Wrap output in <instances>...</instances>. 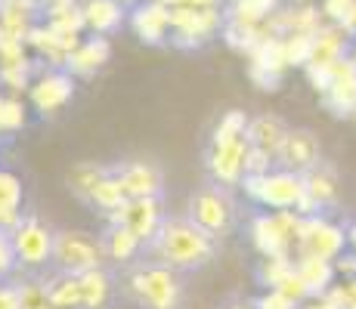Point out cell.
Returning a JSON list of instances; mask_svg holds the SVG:
<instances>
[{"instance_id": "cell-31", "label": "cell", "mask_w": 356, "mask_h": 309, "mask_svg": "<svg viewBox=\"0 0 356 309\" xmlns=\"http://www.w3.org/2000/svg\"><path fill=\"white\" fill-rule=\"evenodd\" d=\"M118 3H124V6H136L140 0H118Z\"/></svg>"}, {"instance_id": "cell-25", "label": "cell", "mask_w": 356, "mask_h": 309, "mask_svg": "<svg viewBox=\"0 0 356 309\" xmlns=\"http://www.w3.org/2000/svg\"><path fill=\"white\" fill-rule=\"evenodd\" d=\"M22 121H25L22 106H19V102H10V99H3V96H0V136H6L10 130H16Z\"/></svg>"}, {"instance_id": "cell-32", "label": "cell", "mask_w": 356, "mask_h": 309, "mask_svg": "<svg viewBox=\"0 0 356 309\" xmlns=\"http://www.w3.org/2000/svg\"><path fill=\"white\" fill-rule=\"evenodd\" d=\"M0 281H3V278H0Z\"/></svg>"}, {"instance_id": "cell-13", "label": "cell", "mask_w": 356, "mask_h": 309, "mask_svg": "<svg viewBox=\"0 0 356 309\" xmlns=\"http://www.w3.org/2000/svg\"><path fill=\"white\" fill-rule=\"evenodd\" d=\"M338 204V176L325 161H319L310 174H304V201L300 217H325Z\"/></svg>"}, {"instance_id": "cell-17", "label": "cell", "mask_w": 356, "mask_h": 309, "mask_svg": "<svg viewBox=\"0 0 356 309\" xmlns=\"http://www.w3.org/2000/svg\"><path fill=\"white\" fill-rule=\"evenodd\" d=\"M97 238H99L102 260H106V266H112V269H121V266L134 263L143 251L140 238H136L130 229H124V226H118V223H108Z\"/></svg>"}, {"instance_id": "cell-11", "label": "cell", "mask_w": 356, "mask_h": 309, "mask_svg": "<svg viewBox=\"0 0 356 309\" xmlns=\"http://www.w3.org/2000/svg\"><path fill=\"white\" fill-rule=\"evenodd\" d=\"M112 180L124 198H161L164 176L152 161H118L112 164Z\"/></svg>"}, {"instance_id": "cell-26", "label": "cell", "mask_w": 356, "mask_h": 309, "mask_svg": "<svg viewBox=\"0 0 356 309\" xmlns=\"http://www.w3.org/2000/svg\"><path fill=\"white\" fill-rule=\"evenodd\" d=\"M0 309H19V285L0 281Z\"/></svg>"}, {"instance_id": "cell-27", "label": "cell", "mask_w": 356, "mask_h": 309, "mask_svg": "<svg viewBox=\"0 0 356 309\" xmlns=\"http://www.w3.org/2000/svg\"><path fill=\"white\" fill-rule=\"evenodd\" d=\"M353 10H356V0H325V12H332L338 19L350 16Z\"/></svg>"}, {"instance_id": "cell-18", "label": "cell", "mask_w": 356, "mask_h": 309, "mask_svg": "<svg viewBox=\"0 0 356 309\" xmlns=\"http://www.w3.org/2000/svg\"><path fill=\"white\" fill-rule=\"evenodd\" d=\"M285 133H289V124L276 115H260V118H248V127H245V142H248L251 152H260L273 161L276 158V149L282 146Z\"/></svg>"}, {"instance_id": "cell-14", "label": "cell", "mask_w": 356, "mask_h": 309, "mask_svg": "<svg viewBox=\"0 0 356 309\" xmlns=\"http://www.w3.org/2000/svg\"><path fill=\"white\" fill-rule=\"evenodd\" d=\"M81 300L84 309H118L121 294H118V276L112 266H97L90 272H81Z\"/></svg>"}, {"instance_id": "cell-28", "label": "cell", "mask_w": 356, "mask_h": 309, "mask_svg": "<svg viewBox=\"0 0 356 309\" xmlns=\"http://www.w3.org/2000/svg\"><path fill=\"white\" fill-rule=\"evenodd\" d=\"M344 242H347V253L356 260V217H350L344 223Z\"/></svg>"}, {"instance_id": "cell-29", "label": "cell", "mask_w": 356, "mask_h": 309, "mask_svg": "<svg viewBox=\"0 0 356 309\" xmlns=\"http://www.w3.org/2000/svg\"><path fill=\"white\" fill-rule=\"evenodd\" d=\"M220 0H183V6H193V10H217Z\"/></svg>"}, {"instance_id": "cell-24", "label": "cell", "mask_w": 356, "mask_h": 309, "mask_svg": "<svg viewBox=\"0 0 356 309\" xmlns=\"http://www.w3.org/2000/svg\"><path fill=\"white\" fill-rule=\"evenodd\" d=\"M251 306L254 309H300V300H294L285 291H276V287H266V294L251 300Z\"/></svg>"}, {"instance_id": "cell-7", "label": "cell", "mask_w": 356, "mask_h": 309, "mask_svg": "<svg viewBox=\"0 0 356 309\" xmlns=\"http://www.w3.org/2000/svg\"><path fill=\"white\" fill-rule=\"evenodd\" d=\"M294 244H298V257L334 263V260L347 251L344 226H334L328 217H300Z\"/></svg>"}, {"instance_id": "cell-12", "label": "cell", "mask_w": 356, "mask_h": 309, "mask_svg": "<svg viewBox=\"0 0 356 309\" xmlns=\"http://www.w3.org/2000/svg\"><path fill=\"white\" fill-rule=\"evenodd\" d=\"M168 217L164 214V201L161 198H127L121 201V208L108 217V223H118L130 229L143 244L155 235V229L161 226V219Z\"/></svg>"}, {"instance_id": "cell-8", "label": "cell", "mask_w": 356, "mask_h": 309, "mask_svg": "<svg viewBox=\"0 0 356 309\" xmlns=\"http://www.w3.org/2000/svg\"><path fill=\"white\" fill-rule=\"evenodd\" d=\"M220 28H223V16L217 10L177 6V10H170V34H168V40L174 47L193 50V47H204L208 40H214Z\"/></svg>"}, {"instance_id": "cell-10", "label": "cell", "mask_w": 356, "mask_h": 309, "mask_svg": "<svg viewBox=\"0 0 356 309\" xmlns=\"http://www.w3.org/2000/svg\"><path fill=\"white\" fill-rule=\"evenodd\" d=\"M319 161H323V146H319V136L313 133V130H307V127H289L282 146L276 149L273 167L291 170V174L304 176V174H310Z\"/></svg>"}, {"instance_id": "cell-21", "label": "cell", "mask_w": 356, "mask_h": 309, "mask_svg": "<svg viewBox=\"0 0 356 309\" xmlns=\"http://www.w3.org/2000/svg\"><path fill=\"white\" fill-rule=\"evenodd\" d=\"M22 180L13 170L0 167V226H16L22 217Z\"/></svg>"}, {"instance_id": "cell-23", "label": "cell", "mask_w": 356, "mask_h": 309, "mask_svg": "<svg viewBox=\"0 0 356 309\" xmlns=\"http://www.w3.org/2000/svg\"><path fill=\"white\" fill-rule=\"evenodd\" d=\"M19 266H16V251H13V235L6 226H0V278L16 281Z\"/></svg>"}, {"instance_id": "cell-1", "label": "cell", "mask_w": 356, "mask_h": 309, "mask_svg": "<svg viewBox=\"0 0 356 309\" xmlns=\"http://www.w3.org/2000/svg\"><path fill=\"white\" fill-rule=\"evenodd\" d=\"M220 253V242L211 238L204 229L189 219L186 214L164 217L155 235L143 244L140 257L155 260V263L168 266V269L180 272V276H193V272L208 269Z\"/></svg>"}, {"instance_id": "cell-22", "label": "cell", "mask_w": 356, "mask_h": 309, "mask_svg": "<svg viewBox=\"0 0 356 309\" xmlns=\"http://www.w3.org/2000/svg\"><path fill=\"white\" fill-rule=\"evenodd\" d=\"M245 127H248V115L245 112H227L220 121L214 124V130H211V140L208 142H232V140H242L245 136Z\"/></svg>"}, {"instance_id": "cell-9", "label": "cell", "mask_w": 356, "mask_h": 309, "mask_svg": "<svg viewBox=\"0 0 356 309\" xmlns=\"http://www.w3.org/2000/svg\"><path fill=\"white\" fill-rule=\"evenodd\" d=\"M245 164H248V142L232 140V142H208L204 149V180L238 189L245 180Z\"/></svg>"}, {"instance_id": "cell-5", "label": "cell", "mask_w": 356, "mask_h": 309, "mask_svg": "<svg viewBox=\"0 0 356 309\" xmlns=\"http://www.w3.org/2000/svg\"><path fill=\"white\" fill-rule=\"evenodd\" d=\"M13 251H16L19 278H40L50 272L53 257V235L56 229L44 223L38 214H22L16 226H10Z\"/></svg>"}, {"instance_id": "cell-3", "label": "cell", "mask_w": 356, "mask_h": 309, "mask_svg": "<svg viewBox=\"0 0 356 309\" xmlns=\"http://www.w3.org/2000/svg\"><path fill=\"white\" fill-rule=\"evenodd\" d=\"M186 217L198 229H204L211 238L223 242L238 226L245 223V210L238 201V189H227L211 180H204L186 201Z\"/></svg>"}, {"instance_id": "cell-15", "label": "cell", "mask_w": 356, "mask_h": 309, "mask_svg": "<svg viewBox=\"0 0 356 309\" xmlns=\"http://www.w3.org/2000/svg\"><path fill=\"white\" fill-rule=\"evenodd\" d=\"M74 96V78L68 72H47L40 74L31 84V106L38 108L40 115H53L59 108H65Z\"/></svg>"}, {"instance_id": "cell-19", "label": "cell", "mask_w": 356, "mask_h": 309, "mask_svg": "<svg viewBox=\"0 0 356 309\" xmlns=\"http://www.w3.org/2000/svg\"><path fill=\"white\" fill-rule=\"evenodd\" d=\"M81 16H84V25L93 34L106 37V34L118 31L121 25H124L127 10H124V3H118V0H87V3L81 6Z\"/></svg>"}, {"instance_id": "cell-6", "label": "cell", "mask_w": 356, "mask_h": 309, "mask_svg": "<svg viewBox=\"0 0 356 309\" xmlns=\"http://www.w3.org/2000/svg\"><path fill=\"white\" fill-rule=\"evenodd\" d=\"M97 266H106L99 251V238L87 235V232H65L59 229L53 235V257L50 272H68V276H81Z\"/></svg>"}, {"instance_id": "cell-20", "label": "cell", "mask_w": 356, "mask_h": 309, "mask_svg": "<svg viewBox=\"0 0 356 309\" xmlns=\"http://www.w3.org/2000/svg\"><path fill=\"white\" fill-rule=\"evenodd\" d=\"M108 59V40L93 34L84 44H74V50L65 56V72L72 74H93L97 68H102V62Z\"/></svg>"}, {"instance_id": "cell-16", "label": "cell", "mask_w": 356, "mask_h": 309, "mask_svg": "<svg viewBox=\"0 0 356 309\" xmlns=\"http://www.w3.org/2000/svg\"><path fill=\"white\" fill-rule=\"evenodd\" d=\"M130 28L143 44H164L170 34V10L155 0H140L130 10Z\"/></svg>"}, {"instance_id": "cell-30", "label": "cell", "mask_w": 356, "mask_h": 309, "mask_svg": "<svg viewBox=\"0 0 356 309\" xmlns=\"http://www.w3.org/2000/svg\"><path fill=\"white\" fill-rule=\"evenodd\" d=\"M220 309H254V306H251V300H248V303H242V300H232V303H223Z\"/></svg>"}, {"instance_id": "cell-2", "label": "cell", "mask_w": 356, "mask_h": 309, "mask_svg": "<svg viewBox=\"0 0 356 309\" xmlns=\"http://www.w3.org/2000/svg\"><path fill=\"white\" fill-rule=\"evenodd\" d=\"M118 276V294L121 303L134 309H183L186 306L189 276L168 269L155 260L136 257L134 263L115 269Z\"/></svg>"}, {"instance_id": "cell-4", "label": "cell", "mask_w": 356, "mask_h": 309, "mask_svg": "<svg viewBox=\"0 0 356 309\" xmlns=\"http://www.w3.org/2000/svg\"><path fill=\"white\" fill-rule=\"evenodd\" d=\"M238 192L254 208L273 210V214H294V210H300V201H304V176L273 167L264 170V174H248L238 185Z\"/></svg>"}]
</instances>
